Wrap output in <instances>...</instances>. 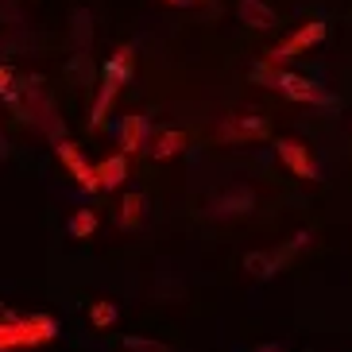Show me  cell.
Masks as SVG:
<instances>
[{"mask_svg":"<svg viewBox=\"0 0 352 352\" xmlns=\"http://www.w3.org/2000/svg\"><path fill=\"white\" fill-rule=\"evenodd\" d=\"M267 132L271 128H267L263 116H232L221 135H225V140H263Z\"/></svg>","mask_w":352,"mask_h":352,"instance_id":"7","label":"cell"},{"mask_svg":"<svg viewBox=\"0 0 352 352\" xmlns=\"http://www.w3.org/2000/svg\"><path fill=\"white\" fill-rule=\"evenodd\" d=\"M170 4H190V0H170Z\"/></svg>","mask_w":352,"mask_h":352,"instance_id":"19","label":"cell"},{"mask_svg":"<svg viewBox=\"0 0 352 352\" xmlns=\"http://www.w3.org/2000/svg\"><path fill=\"white\" fill-rule=\"evenodd\" d=\"M89 321H94L97 329H109L116 321V306L113 302H94V310H89Z\"/></svg>","mask_w":352,"mask_h":352,"instance_id":"16","label":"cell"},{"mask_svg":"<svg viewBox=\"0 0 352 352\" xmlns=\"http://www.w3.org/2000/svg\"><path fill=\"white\" fill-rule=\"evenodd\" d=\"M275 151H279V159L298 178H314V159H310V151H306L298 140H279V144H275Z\"/></svg>","mask_w":352,"mask_h":352,"instance_id":"6","label":"cell"},{"mask_svg":"<svg viewBox=\"0 0 352 352\" xmlns=\"http://www.w3.org/2000/svg\"><path fill=\"white\" fill-rule=\"evenodd\" d=\"M124 349H128V352H170L166 344H159V341H144V337H124Z\"/></svg>","mask_w":352,"mask_h":352,"instance_id":"17","label":"cell"},{"mask_svg":"<svg viewBox=\"0 0 352 352\" xmlns=\"http://www.w3.org/2000/svg\"><path fill=\"white\" fill-rule=\"evenodd\" d=\"M54 318L47 314H35V318H4L0 321V352H12V349H28V344H47L54 341Z\"/></svg>","mask_w":352,"mask_h":352,"instance_id":"1","label":"cell"},{"mask_svg":"<svg viewBox=\"0 0 352 352\" xmlns=\"http://www.w3.org/2000/svg\"><path fill=\"white\" fill-rule=\"evenodd\" d=\"M8 155V147H4V135H0V159Z\"/></svg>","mask_w":352,"mask_h":352,"instance_id":"18","label":"cell"},{"mask_svg":"<svg viewBox=\"0 0 352 352\" xmlns=\"http://www.w3.org/2000/svg\"><path fill=\"white\" fill-rule=\"evenodd\" d=\"M94 228H97V213H94V209H78V213L70 217V236L74 240L94 236Z\"/></svg>","mask_w":352,"mask_h":352,"instance_id":"15","label":"cell"},{"mask_svg":"<svg viewBox=\"0 0 352 352\" xmlns=\"http://www.w3.org/2000/svg\"><path fill=\"white\" fill-rule=\"evenodd\" d=\"M325 39V23H306V28H298V32L290 35L287 43H279V47H271L267 51V63L271 66H283V63H290V58H298L302 51H310V47H318V43Z\"/></svg>","mask_w":352,"mask_h":352,"instance_id":"3","label":"cell"},{"mask_svg":"<svg viewBox=\"0 0 352 352\" xmlns=\"http://www.w3.org/2000/svg\"><path fill=\"white\" fill-rule=\"evenodd\" d=\"M116 89H120V82H113V78H104V74H101V89H97V101H94V109H89V124H94V128L104 124V113H109Z\"/></svg>","mask_w":352,"mask_h":352,"instance_id":"11","label":"cell"},{"mask_svg":"<svg viewBox=\"0 0 352 352\" xmlns=\"http://www.w3.org/2000/svg\"><path fill=\"white\" fill-rule=\"evenodd\" d=\"M186 147V135L182 132H159V135H151V144H147V151L155 159H170V155H178Z\"/></svg>","mask_w":352,"mask_h":352,"instance_id":"12","label":"cell"},{"mask_svg":"<svg viewBox=\"0 0 352 352\" xmlns=\"http://www.w3.org/2000/svg\"><path fill=\"white\" fill-rule=\"evenodd\" d=\"M252 206H256V194L240 186V190H232V194L217 197V201H213V213H217V217H232V213H248Z\"/></svg>","mask_w":352,"mask_h":352,"instance_id":"9","label":"cell"},{"mask_svg":"<svg viewBox=\"0 0 352 352\" xmlns=\"http://www.w3.org/2000/svg\"><path fill=\"white\" fill-rule=\"evenodd\" d=\"M147 120L144 116H124V124H120V144H124V155H132V151H140L147 140Z\"/></svg>","mask_w":352,"mask_h":352,"instance_id":"10","label":"cell"},{"mask_svg":"<svg viewBox=\"0 0 352 352\" xmlns=\"http://www.w3.org/2000/svg\"><path fill=\"white\" fill-rule=\"evenodd\" d=\"M306 232H298V236L290 240L287 248H275V252H252L248 259H244V267L252 271V275H256V279H271V275H275V271L279 267H287V259L294 256V252L302 248V244H306Z\"/></svg>","mask_w":352,"mask_h":352,"instance_id":"4","label":"cell"},{"mask_svg":"<svg viewBox=\"0 0 352 352\" xmlns=\"http://www.w3.org/2000/svg\"><path fill=\"white\" fill-rule=\"evenodd\" d=\"M256 82H267L271 89H279V94H287L290 101H310V104H333V94H325L321 85L306 82V78H298V74H287V70H271V66H256Z\"/></svg>","mask_w":352,"mask_h":352,"instance_id":"2","label":"cell"},{"mask_svg":"<svg viewBox=\"0 0 352 352\" xmlns=\"http://www.w3.org/2000/svg\"><path fill=\"white\" fill-rule=\"evenodd\" d=\"M58 159H63V166L70 170L74 178H78V186H82V190H101V186H97V175H94V166L85 163V159H82V151H78L74 144H66V140H58Z\"/></svg>","mask_w":352,"mask_h":352,"instance_id":"5","label":"cell"},{"mask_svg":"<svg viewBox=\"0 0 352 352\" xmlns=\"http://www.w3.org/2000/svg\"><path fill=\"white\" fill-rule=\"evenodd\" d=\"M144 217V194H124L120 209H116V225L120 228H135Z\"/></svg>","mask_w":352,"mask_h":352,"instance_id":"13","label":"cell"},{"mask_svg":"<svg viewBox=\"0 0 352 352\" xmlns=\"http://www.w3.org/2000/svg\"><path fill=\"white\" fill-rule=\"evenodd\" d=\"M94 175H97V186L101 190H116L128 178V155H113V159H104V163H97Z\"/></svg>","mask_w":352,"mask_h":352,"instance_id":"8","label":"cell"},{"mask_svg":"<svg viewBox=\"0 0 352 352\" xmlns=\"http://www.w3.org/2000/svg\"><path fill=\"white\" fill-rule=\"evenodd\" d=\"M240 16H244L252 28H275V12H271L263 0H240Z\"/></svg>","mask_w":352,"mask_h":352,"instance_id":"14","label":"cell"}]
</instances>
